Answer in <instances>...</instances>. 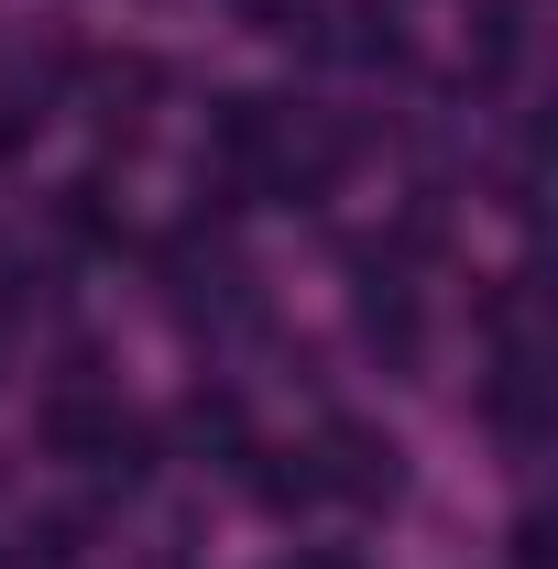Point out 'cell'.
Instances as JSON below:
<instances>
[{"label":"cell","instance_id":"obj_1","mask_svg":"<svg viewBox=\"0 0 558 569\" xmlns=\"http://www.w3.org/2000/svg\"><path fill=\"white\" fill-rule=\"evenodd\" d=\"M44 449H56V460H77V471H121V482H132L142 460H153L142 417L99 406V395H56V406H44Z\"/></svg>","mask_w":558,"mask_h":569},{"label":"cell","instance_id":"obj_2","mask_svg":"<svg viewBox=\"0 0 558 569\" xmlns=\"http://www.w3.org/2000/svg\"><path fill=\"white\" fill-rule=\"evenodd\" d=\"M307 471H318V493L395 503V438H372V427H329V438L307 449Z\"/></svg>","mask_w":558,"mask_h":569},{"label":"cell","instance_id":"obj_3","mask_svg":"<svg viewBox=\"0 0 558 569\" xmlns=\"http://www.w3.org/2000/svg\"><path fill=\"white\" fill-rule=\"evenodd\" d=\"M187 438H198V449H241V406H230V395H198V406H187Z\"/></svg>","mask_w":558,"mask_h":569}]
</instances>
